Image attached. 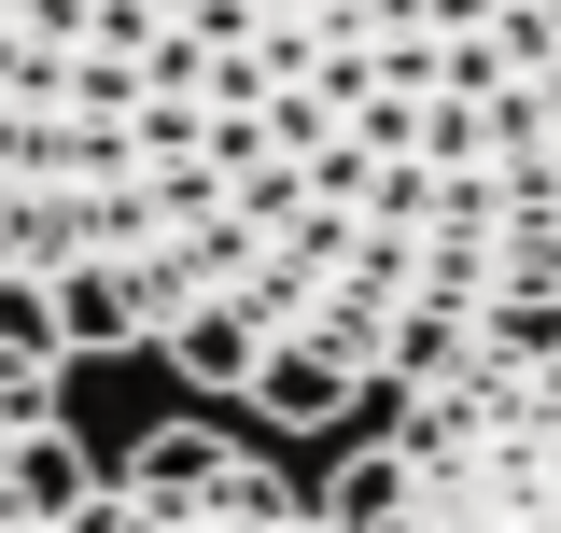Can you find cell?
Masks as SVG:
<instances>
[{
  "mask_svg": "<svg viewBox=\"0 0 561 533\" xmlns=\"http://www.w3.org/2000/svg\"><path fill=\"white\" fill-rule=\"evenodd\" d=\"M70 533H323V491H295L225 421H154L127 464L84 491Z\"/></svg>",
  "mask_w": 561,
  "mask_h": 533,
  "instance_id": "cell-3",
  "label": "cell"
},
{
  "mask_svg": "<svg viewBox=\"0 0 561 533\" xmlns=\"http://www.w3.org/2000/svg\"><path fill=\"white\" fill-rule=\"evenodd\" d=\"M84 435H70V351L43 337V309L0 281V533H70L84 520Z\"/></svg>",
  "mask_w": 561,
  "mask_h": 533,
  "instance_id": "cell-4",
  "label": "cell"
},
{
  "mask_svg": "<svg viewBox=\"0 0 561 533\" xmlns=\"http://www.w3.org/2000/svg\"><path fill=\"white\" fill-rule=\"evenodd\" d=\"M323 533H561V337L393 394L323 477Z\"/></svg>",
  "mask_w": 561,
  "mask_h": 533,
  "instance_id": "cell-2",
  "label": "cell"
},
{
  "mask_svg": "<svg viewBox=\"0 0 561 533\" xmlns=\"http://www.w3.org/2000/svg\"><path fill=\"white\" fill-rule=\"evenodd\" d=\"M0 281L295 435L561 337V0H0Z\"/></svg>",
  "mask_w": 561,
  "mask_h": 533,
  "instance_id": "cell-1",
  "label": "cell"
}]
</instances>
